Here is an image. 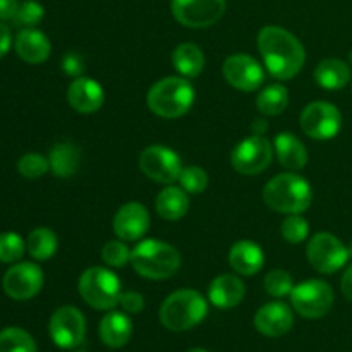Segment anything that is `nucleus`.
<instances>
[{"label": "nucleus", "mask_w": 352, "mask_h": 352, "mask_svg": "<svg viewBox=\"0 0 352 352\" xmlns=\"http://www.w3.org/2000/svg\"><path fill=\"white\" fill-rule=\"evenodd\" d=\"M258 48L268 72L275 79H292L299 74L306 60L301 41L280 26H265L258 33Z\"/></svg>", "instance_id": "1"}, {"label": "nucleus", "mask_w": 352, "mask_h": 352, "mask_svg": "<svg viewBox=\"0 0 352 352\" xmlns=\"http://www.w3.org/2000/svg\"><path fill=\"white\" fill-rule=\"evenodd\" d=\"M263 199L272 210L285 215L302 213L309 208L313 191L309 182L298 174H278L268 181Z\"/></svg>", "instance_id": "2"}, {"label": "nucleus", "mask_w": 352, "mask_h": 352, "mask_svg": "<svg viewBox=\"0 0 352 352\" xmlns=\"http://www.w3.org/2000/svg\"><path fill=\"white\" fill-rule=\"evenodd\" d=\"M131 265L141 277L164 280L177 274L181 267V254L170 244L146 239L131 251Z\"/></svg>", "instance_id": "3"}, {"label": "nucleus", "mask_w": 352, "mask_h": 352, "mask_svg": "<svg viewBox=\"0 0 352 352\" xmlns=\"http://www.w3.org/2000/svg\"><path fill=\"white\" fill-rule=\"evenodd\" d=\"M208 305L198 291L182 289L168 296L160 306V323L170 332H186L205 320Z\"/></svg>", "instance_id": "4"}, {"label": "nucleus", "mask_w": 352, "mask_h": 352, "mask_svg": "<svg viewBox=\"0 0 352 352\" xmlns=\"http://www.w3.org/2000/svg\"><path fill=\"white\" fill-rule=\"evenodd\" d=\"M146 102L158 117L177 119L188 113L195 103V88L186 78L170 76L151 86Z\"/></svg>", "instance_id": "5"}, {"label": "nucleus", "mask_w": 352, "mask_h": 352, "mask_svg": "<svg viewBox=\"0 0 352 352\" xmlns=\"http://www.w3.org/2000/svg\"><path fill=\"white\" fill-rule=\"evenodd\" d=\"M79 294L91 308L107 311L119 305L120 280L113 272L102 267H91L79 277Z\"/></svg>", "instance_id": "6"}, {"label": "nucleus", "mask_w": 352, "mask_h": 352, "mask_svg": "<svg viewBox=\"0 0 352 352\" xmlns=\"http://www.w3.org/2000/svg\"><path fill=\"white\" fill-rule=\"evenodd\" d=\"M291 302L305 318H322L332 309L333 291L323 280H306L292 289Z\"/></svg>", "instance_id": "7"}, {"label": "nucleus", "mask_w": 352, "mask_h": 352, "mask_svg": "<svg viewBox=\"0 0 352 352\" xmlns=\"http://www.w3.org/2000/svg\"><path fill=\"white\" fill-rule=\"evenodd\" d=\"M308 261L320 274H336L349 260V250L329 232H318L308 244Z\"/></svg>", "instance_id": "8"}, {"label": "nucleus", "mask_w": 352, "mask_h": 352, "mask_svg": "<svg viewBox=\"0 0 352 352\" xmlns=\"http://www.w3.org/2000/svg\"><path fill=\"white\" fill-rule=\"evenodd\" d=\"M301 129L315 140H332L342 127V116L333 103L313 102L301 113Z\"/></svg>", "instance_id": "9"}, {"label": "nucleus", "mask_w": 352, "mask_h": 352, "mask_svg": "<svg viewBox=\"0 0 352 352\" xmlns=\"http://www.w3.org/2000/svg\"><path fill=\"white\" fill-rule=\"evenodd\" d=\"M272 157H274V148H272L270 141L254 134V136L241 141L234 148L232 155H230V164L239 174L256 175L270 165Z\"/></svg>", "instance_id": "10"}, {"label": "nucleus", "mask_w": 352, "mask_h": 352, "mask_svg": "<svg viewBox=\"0 0 352 352\" xmlns=\"http://www.w3.org/2000/svg\"><path fill=\"white\" fill-rule=\"evenodd\" d=\"M2 287L14 301L33 299L43 287V272L36 263L17 261L3 275Z\"/></svg>", "instance_id": "11"}, {"label": "nucleus", "mask_w": 352, "mask_h": 352, "mask_svg": "<svg viewBox=\"0 0 352 352\" xmlns=\"http://www.w3.org/2000/svg\"><path fill=\"white\" fill-rule=\"evenodd\" d=\"M52 340L60 349H74L85 340L86 322L82 313L74 306H62L52 315L48 323Z\"/></svg>", "instance_id": "12"}, {"label": "nucleus", "mask_w": 352, "mask_h": 352, "mask_svg": "<svg viewBox=\"0 0 352 352\" xmlns=\"http://www.w3.org/2000/svg\"><path fill=\"white\" fill-rule=\"evenodd\" d=\"M172 14L186 28L213 26L226 12V0H170Z\"/></svg>", "instance_id": "13"}, {"label": "nucleus", "mask_w": 352, "mask_h": 352, "mask_svg": "<svg viewBox=\"0 0 352 352\" xmlns=\"http://www.w3.org/2000/svg\"><path fill=\"white\" fill-rule=\"evenodd\" d=\"M140 167L146 177L153 181L162 182V184H170V182L179 181L181 175V158L170 148L162 146V144H153L148 146L140 157Z\"/></svg>", "instance_id": "14"}, {"label": "nucleus", "mask_w": 352, "mask_h": 352, "mask_svg": "<svg viewBox=\"0 0 352 352\" xmlns=\"http://www.w3.org/2000/svg\"><path fill=\"white\" fill-rule=\"evenodd\" d=\"M223 76L227 82L239 91H256L265 81V72L260 62L251 55H230L223 62Z\"/></svg>", "instance_id": "15"}, {"label": "nucleus", "mask_w": 352, "mask_h": 352, "mask_svg": "<svg viewBox=\"0 0 352 352\" xmlns=\"http://www.w3.org/2000/svg\"><path fill=\"white\" fill-rule=\"evenodd\" d=\"M148 229H150V213L138 201L120 206L113 217V232L122 241L141 239Z\"/></svg>", "instance_id": "16"}, {"label": "nucleus", "mask_w": 352, "mask_h": 352, "mask_svg": "<svg viewBox=\"0 0 352 352\" xmlns=\"http://www.w3.org/2000/svg\"><path fill=\"white\" fill-rule=\"evenodd\" d=\"M294 316L291 308L284 302H268L261 306L254 315V327L260 333L267 337H282L292 329Z\"/></svg>", "instance_id": "17"}, {"label": "nucleus", "mask_w": 352, "mask_h": 352, "mask_svg": "<svg viewBox=\"0 0 352 352\" xmlns=\"http://www.w3.org/2000/svg\"><path fill=\"white\" fill-rule=\"evenodd\" d=\"M103 89L96 81L89 78H76L67 89V102L76 112L93 113L103 105Z\"/></svg>", "instance_id": "18"}, {"label": "nucleus", "mask_w": 352, "mask_h": 352, "mask_svg": "<svg viewBox=\"0 0 352 352\" xmlns=\"http://www.w3.org/2000/svg\"><path fill=\"white\" fill-rule=\"evenodd\" d=\"M14 48H16L17 55L28 64H41L50 57L52 45L47 34L34 28H26V30L19 31V34L16 36Z\"/></svg>", "instance_id": "19"}, {"label": "nucleus", "mask_w": 352, "mask_h": 352, "mask_svg": "<svg viewBox=\"0 0 352 352\" xmlns=\"http://www.w3.org/2000/svg\"><path fill=\"white\" fill-rule=\"evenodd\" d=\"M244 294H246V287L243 280L230 274L213 278L208 287L210 302L220 309H230L237 306L244 299Z\"/></svg>", "instance_id": "20"}, {"label": "nucleus", "mask_w": 352, "mask_h": 352, "mask_svg": "<svg viewBox=\"0 0 352 352\" xmlns=\"http://www.w3.org/2000/svg\"><path fill=\"white\" fill-rule=\"evenodd\" d=\"M229 263L241 275H254L263 268V250L253 241H237L229 253Z\"/></svg>", "instance_id": "21"}, {"label": "nucleus", "mask_w": 352, "mask_h": 352, "mask_svg": "<svg viewBox=\"0 0 352 352\" xmlns=\"http://www.w3.org/2000/svg\"><path fill=\"white\" fill-rule=\"evenodd\" d=\"M133 336V322L126 313L110 311L100 322V339L112 349L126 346Z\"/></svg>", "instance_id": "22"}, {"label": "nucleus", "mask_w": 352, "mask_h": 352, "mask_svg": "<svg viewBox=\"0 0 352 352\" xmlns=\"http://www.w3.org/2000/svg\"><path fill=\"white\" fill-rule=\"evenodd\" d=\"M275 153L282 167L289 170H301L308 162V151L305 144L292 133H280L275 138Z\"/></svg>", "instance_id": "23"}, {"label": "nucleus", "mask_w": 352, "mask_h": 352, "mask_svg": "<svg viewBox=\"0 0 352 352\" xmlns=\"http://www.w3.org/2000/svg\"><path fill=\"white\" fill-rule=\"evenodd\" d=\"M172 64L182 78H196L205 69V55L195 43H182L172 54Z\"/></svg>", "instance_id": "24"}, {"label": "nucleus", "mask_w": 352, "mask_h": 352, "mask_svg": "<svg viewBox=\"0 0 352 352\" xmlns=\"http://www.w3.org/2000/svg\"><path fill=\"white\" fill-rule=\"evenodd\" d=\"M315 79L322 88L340 89L349 82L351 69L349 65L339 58H327L318 64L315 71Z\"/></svg>", "instance_id": "25"}, {"label": "nucleus", "mask_w": 352, "mask_h": 352, "mask_svg": "<svg viewBox=\"0 0 352 352\" xmlns=\"http://www.w3.org/2000/svg\"><path fill=\"white\" fill-rule=\"evenodd\" d=\"M50 168L57 177H71L81 162V153L72 143H57L50 150Z\"/></svg>", "instance_id": "26"}, {"label": "nucleus", "mask_w": 352, "mask_h": 352, "mask_svg": "<svg viewBox=\"0 0 352 352\" xmlns=\"http://www.w3.org/2000/svg\"><path fill=\"white\" fill-rule=\"evenodd\" d=\"M157 213L165 220H179L188 213L189 210V198L184 189L179 188H167L158 195Z\"/></svg>", "instance_id": "27"}, {"label": "nucleus", "mask_w": 352, "mask_h": 352, "mask_svg": "<svg viewBox=\"0 0 352 352\" xmlns=\"http://www.w3.org/2000/svg\"><path fill=\"white\" fill-rule=\"evenodd\" d=\"M58 241L57 236L48 227H38V229L31 230L30 236L26 239V250L31 258L38 261H47L57 253Z\"/></svg>", "instance_id": "28"}, {"label": "nucleus", "mask_w": 352, "mask_h": 352, "mask_svg": "<svg viewBox=\"0 0 352 352\" xmlns=\"http://www.w3.org/2000/svg\"><path fill=\"white\" fill-rule=\"evenodd\" d=\"M289 103V91L285 86L282 85H272L265 88L263 91L258 95L256 105L263 116H278L285 110Z\"/></svg>", "instance_id": "29"}, {"label": "nucleus", "mask_w": 352, "mask_h": 352, "mask_svg": "<svg viewBox=\"0 0 352 352\" xmlns=\"http://www.w3.org/2000/svg\"><path fill=\"white\" fill-rule=\"evenodd\" d=\"M0 352H36V344L26 330L9 327L0 332Z\"/></svg>", "instance_id": "30"}, {"label": "nucleus", "mask_w": 352, "mask_h": 352, "mask_svg": "<svg viewBox=\"0 0 352 352\" xmlns=\"http://www.w3.org/2000/svg\"><path fill=\"white\" fill-rule=\"evenodd\" d=\"M26 251V243L16 232L0 234V261L2 263H17Z\"/></svg>", "instance_id": "31"}, {"label": "nucleus", "mask_w": 352, "mask_h": 352, "mask_svg": "<svg viewBox=\"0 0 352 352\" xmlns=\"http://www.w3.org/2000/svg\"><path fill=\"white\" fill-rule=\"evenodd\" d=\"M17 170L26 179H40L50 170V162L43 155L28 153L17 162Z\"/></svg>", "instance_id": "32"}, {"label": "nucleus", "mask_w": 352, "mask_h": 352, "mask_svg": "<svg viewBox=\"0 0 352 352\" xmlns=\"http://www.w3.org/2000/svg\"><path fill=\"white\" fill-rule=\"evenodd\" d=\"M309 234V226L305 219L301 217V213H294V215L285 217V220L282 222V237H284L287 243L291 244H299L308 237Z\"/></svg>", "instance_id": "33"}, {"label": "nucleus", "mask_w": 352, "mask_h": 352, "mask_svg": "<svg viewBox=\"0 0 352 352\" xmlns=\"http://www.w3.org/2000/svg\"><path fill=\"white\" fill-rule=\"evenodd\" d=\"M265 291L274 298H284V296L291 294L294 284H292V277L284 270H272L268 272L267 277L263 280Z\"/></svg>", "instance_id": "34"}, {"label": "nucleus", "mask_w": 352, "mask_h": 352, "mask_svg": "<svg viewBox=\"0 0 352 352\" xmlns=\"http://www.w3.org/2000/svg\"><path fill=\"white\" fill-rule=\"evenodd\" d=\"M45 10L43 6L36 0H24V2L19 3V9H17L16 17H14V23L17 26H24V28H33L43 19Z\"/></svg>", "instance_id": "35"}, {"label": "nucleus", "mask_w": 352, "mask_h": 352, "mask_svg": "<svg viewBox=\"0 0 352 352\" xmlns=\"http://www.w3.org/2000/svg\"><path fill=\"white\" fill-rule=\"evenodd\" d=\"M179 182H181V188L184 191L191 192V195H198V192H203L206 189L208 177H206V172L203 168L186 167L181 170Z\"/></svg>", "instance_id": "36"}, {"label": "nucleus", "mask_w": 352, "mask_h": 352, "mask_svg": "<svg viewBox=\"0 0 352 352\" xmlns=\"http://www.w3.org/2000/svg\"><path fill=\"white\" fill-rule=\"evenodd\" d=\"M102 258L109 267L120 268L124 265L131 263V251L127 250L126 244L120 241H109L102 250Z\"/></svg>", "instance_id": "37"}, {"label": "nucleus", "mask_w": 352, "mask_h": 352, "mask_svg": "<svg viewBox=\"0 0 352 352\" xmlns=\"http://www.w3.org/2000/svg\"><path fill=\"white\" fill-rule=\"evenodd\" d=\"M119 305L122 306V309L129 315H138V313L143 311L144 308V298L140 294V292L127 291L120 294Z\"/></svg>", "instance_id": "38"}, {"label": "nucleus", "mask_w": 352, "mask_h": 352, "mask_svg": "<svg viewBox=\"0 0 352 352\" xmlns=\"http://www.w3.org/2000/svg\"><path fill=\"white\" fill-rule=\"evenodd\" d=\"M82 69H85V62H82L81 55L74 54V52L64 55V58H62V71H64L65 74L76 79L81 76Z\"/></svg>", "instance_id": "39"}, {"label": "nucleus", "mask_w": 352, "mask_h": 352, "mask_svg": "<svg viewBox=\"0 0 352 352\" xmlns=\"http://www.w3.org/2000/svg\"><path fill=\"white\" fill-rule=\"evenodd\" d=\"M17 9L19 0H0V21H14Z\"/></svg>", "instance_id": "40"}, {"label": "nucleus", "mask_w": 352, "mask_h": 352, "mask_svg": "<svg viewBox=\"0 0 352 352\" xmlns=\"http://www.w3.org/2000/svg\"><path fill=\"white\" fill-rule=\"evenodd\" d=\"M10 45H12V34H10L9 26L3 21H0V58L9 52Z\"/></svg>", "instance_id": "41"}, {"label": "nucleus", "mask_w": 352, "mask_h": 352, "mask_svg": "<svg viewBox=\"0 0 352 352\" xmlns=\"http://www.w3.org/2000/svg\"><path fill=\"white\" fill-rule=\"evenodd\" d=\"M340 289H342V294L346 296V299L352 301V265L344 272L342 280H340Z\"/></svg>", "instance_id": "42"}, {"label": "nucleus", "mask_w": 352, "mask_h": 352, "mask_svg": "<svg viewBox=\"0 0 352 352\" xmlns=\"http://www.w3.org/2000/svg\"><path fill=\"white\" fill-rule=\"evenodd\" d=\"M188 352H208V351H205V349H191V351H188Z\"/></svg>", "instance_id": "43"}, {"label": "nucleus", "mask_w": 352, "mask_h": 352, "mask_svg": "<svg viewBox=\"0 0 352 352\" xmlns=\"http://www.w3.org/2000/svg\"><path fill=\"white\" fill-rule=\"evenodd\" d=\"M74 352H88V351H82V349H81V351H74Z\"/></svg>", "instance_id": "44"}, {"label": "nucleus", "mask_w": 352, "mask_h": 352, "mask_svg": "<svg viewBox=\"0 0 352 352\" xmlns=\"http://www.w3.org/2000/svg\"><path fill=\"white\" fill-rule=\"evenodd\" d=\"M351 64H352V52H351Z\"/></svg>", "instance_id": "45"}]
</instances>
